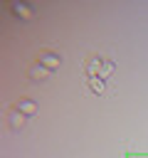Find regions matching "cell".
<instances>
[{
    "label": "cell",
    "mask_w": 148,
    "mask_h": 158,
    "mask_svg": "<svg viewBox=\"0 0 148 158\" xmlns=\"http://www.w3.org/2000/svg\"><path fill=\"white\" fill-rule=\"evenodd\" d=\"M27 74H30V79H35V81H44V79H49L52 69H47V67H42L39 62H35V64L27 69Z\"/></svg>",
    "instance_id": "277c9868"
},
{
    "label": "cell",
    "mask_w": 148,
    "mask_h": 158,
    "mask_svg": "<svg viewBox=\"0 0 148 158\" xmlns=\"http://www.w3.org/2000/svg\"><path fill=\"white\" fill-rule=\"evenodd\" d=\"M25 121H27V116H25L17 106L7 109V123H10V128H12V131H20V128L25 126Z\"/></svg>",
    "instance_id": "3957f363"
},
{
    "label": "cell",
    "mask_w": 148,
    "mask_h": 158,
    "mask_svg": "<svg viewBox=\"0 0 148 158\" xmlns=\"http://www.w3.org/2000/svg\"><path fill=\"white\" fill-rule=\"evenodd\" d=\"M15 106H17V109H20L25 116H35V114H37V104H35L32 99H20Z\"/></svg>",
    "instance_id": "52a82bcc"
},
{
    "label": "cell",
    "mask_w": 148,
    "mask_h": 158,
    "mask_svg": "<svg viewBox=\"0 0 148 158\" xmlns=\"http://www.w3.org/2000/svg\"><path fill=\"white\" fill-rule=\"evenodd\" d=\"M10 7V12H15L17 17H22V20H30L32 17V7L30 5H22V2H12V5H7Z\"/></svg>",
    "instance_id": "5b68a950"
},
{
    "label": "cell",
    "mask_w": 148,
    "mask_h": 158,
    "mask_svg": "<svg viewBox=\"0 0 148 158\" xmlns=\"http://www.w3.org/2000/svg\"><path fill=\"white\" fill-rule=\"evenodd\" d=\"M86 84H89V89H91L94 94H99V96L106 91V79H101V77H89Z\"/></svg>",
    "instance_id": "8992f818"
},
{
    "label": "cell",
    "mask_w": 148,
    "mask_h": 158,
    "mask_svg": "<svg viewBox=\"0 0 148 158\" xmlns=\"http://www.w3.org/2000/svg\"><path fill=\"white\" fill-rule=\"evenodd\" d=\"M37 62H39L42 67H47V69H52V72H54V69L62 64V57H59L57 52H52V49H39Z\"/></svg>",
    "instance_id": "7a4b0ae2"
},
{
    "label": "cell",
    "mask_w": 148,
    "mask_h": 158,
    "mask_svg": "<svg viewBox=\"0 0 148 158\" xmlns=\"http://www.w3.org/2000/svg\"><path fill=\"white\" fill-rule=\"evenodd\" d=\"M104 59H106V57L89 54L86 62H84V72H86V77H101V74H104Z\"/></svg>",
    "instance_id": "6da1fadb"
},
{
    "label": "cell",
    "mask_w": 148,
    "mask_h": 158,
    "mask_svg": "<svg viewBox=\"0 0 148 158\" xmlns=\"http://www.w3.org/2000/svg\"><path fill=\"white\" fill-rule=\"evenodd\" d=\"M113 74V62L111 59H104V74H101V79H109Z\"/></svg>",
    "instance_id": "ba28073f"
}]
</instances>
